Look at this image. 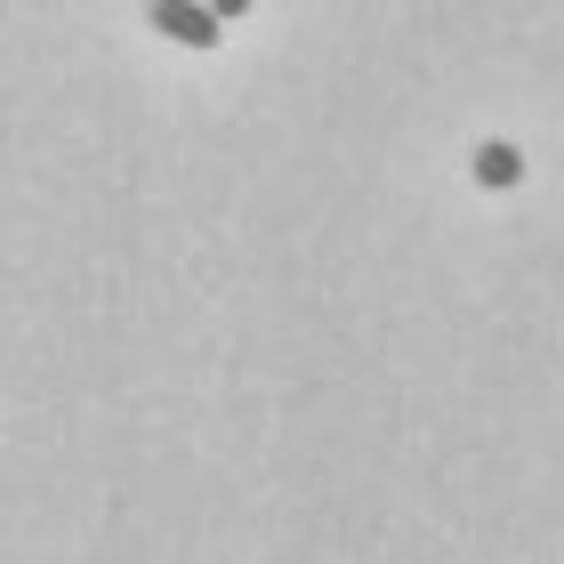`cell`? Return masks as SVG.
Segmentation results:
<instances>
[{"instance_id":"6da1fadb","label":"cell","mask_w":564,"mask_h":564,"mask_svg":"<svg viewBox=\"0 0 564 564\" xmlns=\"http://www.w3.org/2000/svg\"><path fill=\"white\" fill-rule=\"evenodd\" d=\"M145 24H153V33H170V41H186V48H202V57H210V48H218V9H210V0H145Z\"/></svg>"},{"instance_id":"7a4b0ae2","label":"cell","mask_w":564,"mask_h":564,"mask_svg":"<svg viewBox=\"0 0 564 564\" xmlns=\"http://www.w3.org/2000/svg\"><path fill=\"white\" fill-rule=\"evenodd\" d=\"M476 186H484V194L524 186V153L508 145V138H484V145H476Z\"/></svg>"},{"instance_id":"3957f363","label":"cell","mask_w":564,"mask_h":564,"mask_svg":"<svg viewBox=\"0 0 564 564\" xmlns=\"http://www.w3.org/2000/svg\"><path fill=\"white\" fill-rule=\"evenodd\" d=\"M210 9H218V17H250V0H210Z\"/></svg>"}]
</instances>
